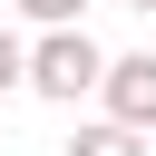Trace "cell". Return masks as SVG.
Here are the masks:
<instances>
[{"label": "cell", "mask_w": 156, "mask_h": 156, "mask_svg": "<svg viewBox=\"0 0 156 156\" xmlns=\"http://www.w3.org/2000/svg\"><path fill=\"white\" fill-rule=\"evenodd\" d=\"M10 88H29V49H20L10 29H0V98H10Z\"/></svg>", "instance_id": "5b68a950"}, {"label": "cell", "mask_w": 156, "mask_h": 156, "mask_svg": "<svg viewBox=\"0 0 156 156\" xmlns=\"http://www.w3.org/2000/svg\"><path fill=\"white\" fill-rule=\"evenodd\" d=\"M98 78H107V49H98L88 29H39V49H29V88H39L49 107L98 98Z\"/></svg>", "instance_id": "6da1fadb"}, {"label": "cell", "mask_w": 156, "mask_h": 156, "mask_svg": "<svg viewBox=\"0 0 156 156\" xmlns=\"http://www.w3.org/2000/svg\"><path fill=\"white\" fill-rule=\"evenodd\" d=\"M68 156H146V136H136V127H117V117H88V127L68 136Z\"/></svg>", "instance_id": "3957f363"}, {"label": "cell", "mask_w": 156, "mask_h": 156, "mask_svg": "<svg viewBox=\"0 0 156 156\" xmlns=\"http://www.w3.org/2000/svg\"><path fill=\"white\" fill-rule=\"evenodd\" d=\"M98 117H117V127H156V49H127V58H107V78H98Z\"/></svg>", "instance_id": "7a4b0ae2"}, {"label": "cell", "mask_w": 156, "mask_h": 156, "mask_svg": "<svg viewBox=\"0 0 156 156\" xmlns=\"http://www.w3.org/2000/svg\"><path fill=\"white\" fill-rule=\"evenodd\" d=\"M127 10H156V0H127Z\"/></svg>", "instance_id": "8992f818"}, {"label": "cell", "mask_w": 156, "mask_h": 156, "mask_svg": "<svg viewBox=\"0 0 156 156\" xmlns=\"http://www.w3.org/2000/svg\"><path fill=\"white\" fill-rule=\"evenodd\" d=\"M10 10H20V20H39V29H78V10H88V0H10Z\"/></svg>", "instance_id": "277c9868"}]
</instances>
